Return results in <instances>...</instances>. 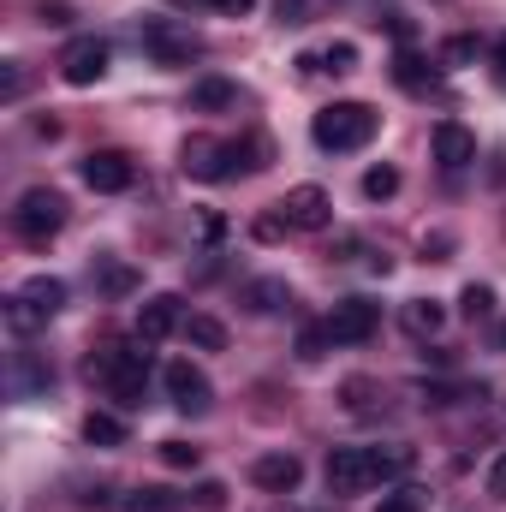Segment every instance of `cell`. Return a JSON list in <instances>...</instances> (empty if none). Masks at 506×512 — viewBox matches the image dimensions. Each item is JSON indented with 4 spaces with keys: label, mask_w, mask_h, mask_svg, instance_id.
<instances>
[{
    "label": "cell",
    "mask_w": 506,
    "mask_h": 512,
    "mask_svg": "<svg viewBox=\"0 0 506 512\" xmlns=\"http://www.w3.org/2000/svg\"><path fill=\"white\" fill-rule=\"evenodd\" d=\"M399 471H411V447H334L328 453V489L334 495H364Z\"/></svg>",
    "instance_id": "cell-1"
},
{
    "label": "cell",
    "mask_w": 506,
    "mask_h": 512,
    "mask_svg": "<svg viewBox=\"0 0 506 512\" xmlns=\"http://www.w3.org/2000/svg\"><path fill=\"white\" fill-rule=\"evenodd\" d=\"M84 376L102 382L120 405H143V393H149V352H143V340L137 346H102V352L84 358Z\"/></svg>",
    "instance_id": "cell-2"
},
{
    "label": "cell",
    "mask_w": 506,
    "mask_h": 512,
    "mask_svg": "<svg viewBox=\"0 0 506 512\" xmlns=\"http://www.w3.org/2000/svg\"><path fill=\"white\" fill-rule=\"evenodd\" d=\"M376 131H381V114L370 102H328V108L310 120L316 149H328V155H352V149H364Z\"/></svg>",
    "instance_id": "cell-3"
},
{
    "label": "cell",
    "mask_w": 506,
    "mask_h": 512,
    "mask_svg": "<svg viewBox=\"0 0 506 512\" xmlns=\"http://www.w3.org/2000/svg\"><path fill=\"white\" fill-rule=\"evenodd\" d=\"M60 310H66V280L30 274V280L6 298V328H12V334H36V328H48Z\"/></svg>",
    "instance_id": "cell-4"
},
{
    "label": "cell",
    "mask_w": 506,
    "mask_h": 512,
    "mask_svg": "<svg viewBox=\"0 0 506 512\" xmlns=\"http://www.w3.org/2000/svg\"><path fill=\"white\" fill-rule=\"evenodd\" d=\"M60 227H66V197H60V191L36 185V191H24V197H18V209H12V233H18V239L48 245Z\"/></svg>",
    "instance_id": "cell-5"
},
{
    "label": "cell",
    "mask_w": 506,
    "mask_h": 512,
    "mask_svg": "<svg viewBox=\"0 0 506 512\" xmlns=\"http://www.w3.org/2000/svg\"><path fill=\"white\" fill-rule=\"evenodd\" d=\"M137 42H143V54H149L155 66H191V60L203 54V42H197L191 30H179V24H167V18H149V24L137 30Z\"/></svg>",
    "instance_id": "cell-6"
},
{
    "label": "cell",
    "mask_w": 506,
    "mask_h": 512,
    "mask_svg": "<svg viewBox=\"0 0 506 512\" xmlns=\"http://www.w3.org/2000/svg\"><path fill=\"white\" fill-rule=\"evenodd\" d=\"M322 328H328V340H334V346H364V340L381 328V304H376V298H340V304L328 310V322H322Z\"/></svg>",
    "instance_id": "cell-7"
},
{
    "label": "cell",
    "mask_w": 506,
    "mask_h": 512,
    "mask_svg": "<svg viewBox=\"0 0 506 512\" xmlns=\"http://www.w3.org/2000/svg\"><path fill=\"white\" fill-rule=\"evenodd\" d=\"M179 167H185V179H203V185H221V179H233L239 167H233V143H215V137H185V149H179Z\"/></svg>",
    "instance_id": "cell-8"
},
{
    "label": "cell",
    "mask_w": 506,
    "mask_h": 512,
    "mask_svg": "<svg viewBox=\"0 0 506 512\" xmlns=\"http://www.w3.org/2000/svg\"><path fill=\"white\" fill-rule=\"evenodd\" d=\"M108 60H114V48H108L102 36H78V42L60 54V78L78 84V90H90V84L108 78Z\"/></svg>",
    "instance_id": "cell-9"
},
{
    "label": "cell",
    "mask_w": 506,
    "mask_h": 512,
    "mask_svg": "<svg viewBox=\"0 0 506 512\" xmlns=\"http://www.w3.org/2000/svg\"><path fill=\"white\" fill-rule=\"evenodd\" d=\"M280 215H286L292 233H322V227L334 221V197H328L322 185H292V191L280 197Z\"/></svg>",
    "instance_id": "cell-10"
},
{
    "label": "cell",
    "mask_w": 506,
    "mask_h": 512,
    "mask_svg": "<svg viewBox=\"0 0 506 512\" xmlns=\"http://www.w3.org/2000/svg\"><path fill=\"white\" fill-rule=\"evenodd\" d=\"M78 173H84V185H90V191L120 197V191H131V179H137V161H131L126 149H90Z\"/></svg>",
    "instance_id": "cell-11"
},
{
    "label": "cell",
    "mask_w": 506,
    "mask_h": 512,
    "mask_svg": "<svg viewBox=\"0 0 506 512\" xmlns=\"http://www.w3.org/2000/svg\"><path fill=\"white\" fill-rule=\"evenodd\" d=\"M161 382H167V399H173L185 417H203V411L215 405V387H209V376H203L197 364H185V358H179V364H167V376H161Z\"/></svg>",
    "instance_id": "cell-12"
},
{
    "label": "cell",
    "mask_w": 506,
    "mask_h": 512,
    "mask_svg": "<svg viewBox=\"0 0 506 512\" xmlns=\"http://www.w3.org/2000/svg\"><path fill=\"white\" fill-rule=\"evenodd\" d=\"M173 328H185V322H179V298H173V292L143 298V310H137V340H143V346H161Z\"/></svg>",
    "instance_id": "cell-13"
},
{
    "label": "cell",
    "mask_w": 506,
    "mask_h": 512,
    "mask_svg": "<svg viewBox=\"0 0 506 512\" xmlns=\"http://www.w3.org/2000/svg\"><path fill=\"white\" fill-rule=\"evenodd\" d=\"M256 489H268V495H292L298 483H304V459L298 453H262L251 465Z\"/></svg>",
    "instance_id": "cell-14"
},
{
    "label": "cell",
    "mask_w": 506,
    "mask_h": 512,
    "mask_svg": "<svg viewBox=\"0 0 506 512\" xmlns=\"http://www.w3.org/2000/svg\"><path fill=\"white\" fill-rule=\"evenodd\" d=\"M429 143H435V161L441 167H471L477 161V131L459 126V120H441V126L429 131Z\"/></svg>",
    "instance_id": "cell-15"
},
{
    "label": "cell",
    "mask_w": 506,
    "mask_h": 512,
    "mask_svg": "<svg viewBox=\"0 0 506 512\" xmlns=\"http://www.w3.org/2000/svg\"><path fill=\"white\" fill-rule=\"evenodd\" d=\"M393 84H399V90H411V96H423V90H435V84H441V72H435L423 54L399 48V60H393Z\"/></svg>",
    "instance_id": "cell-16"
},
{
    "label": "cell",
    "mask_w": 506,
    "mask_h": 512,
    "mask_svg": "<svg viewBox=\"0 0 506 512\" xmlns=\"http://www.w3.org/2000/svg\"><path fill=\"white\" fill-rule=\"evenodd\" d=\"M48 387H54V370H48L42 358L18 352V364H12V393H18V399H36V393H48Z\"/></svg>",
    "instance_id": "cell-17"
},
{
    "label": "cell",
    "mask_w": 506,
    "mask_h": 512,
    "mask_svg": "<svg viewBox=\"0 0 506 512\" xmlns=\"http://www.w3.org/2000/svg\"><path fill=\"white\" fill-rule=\"evenodd\" d=\"M405 328H411L417 340H435V334L447 328V310H441L435 298H411V304H405Z\"/></svg>",
    "instance_id": "cell-18"
},
{
    "label": "cell",
    "mask_w": 506,
    "mask_h": 512,
    "mask_svg": "<svg viewBox=\"0 0 506 512\" xmlns=\"http://www.w3.org/2000/svg\"><path fill=\"white\" fill-rule=\"evenodd\" d=\"M286 304H292L286 280H251V286H245V310H251V316H274V310H286Z\"/></svg>",
    "instance_id": "cell-19"
},
{
    "label": "cell",
    "mask_w": 506,
    "mask_h": 512,
    "mask_svg": "<svg viewBox=\"0 0 506 512\" xmlns=\"http://www.w3.org/2000/svg\"><path fill=\"white\" fill-rule=\"evenodd\" d=\"M233 102H239V90L227 78H197L191 84V108L197 114H215V108H233Z\"/></svg>",
    "instance_id": "cell-20"
},
{
    "label": "cell",
    "mask_w": 506,
    "mask_h": 512,
    "mask_svg": "<svg viewBox=\"0 0 506 512\" xmlns=\"http://www.w3.org/2000/svg\"><path fill=\"white\" fill-rule=\"evenodd\" d=\"M84 441H90V447H126V423H120L114 411H90V417H84Z\"/></svg>",
    "instance_id": "cell-21"
},
{
    "label": "cell",
    "mask_w": 506,
    "mask_h": 512,
    "mask_svg": "<svg viewBox=\"0 0 506 512\" xmlns=\"http://www.w3.org/2000/svg\"><path fill=\"white\" fill-rule=\"evenodd\" d=\"M185 507V495H173V489H137L120 501V512H179Z\"/></svg>",
    "instance_id": "cell-22"
},
{
    "label": "cell",
    "mask_w": 506,
    "mask_h": 512,
    "mask_svg": "<svg viewBox=\"0 0 506 512\" xmlns=\"http://www.w3.org/2000/svg\"><path fill=\"white\" fill-rule=\"evenodd\" d=\"M185 340L203 346V352H221V346H227V328H221L215 316H191V322H185Z\"/></svg>",
    "instance_id": "cell-23"
},
{
    "label": "cell",
    "mask_w": 506,
    "mask_h": 512,
    "mask_svg": "<svg viewBox=\"0 0 506 512\" xmlns=\"http://www.w3.org/2000/svg\"><path fill=\"white\" fill-rule=\"evenodd\" d=\"M459 310H465L471 322H483V316H495V286H483V280H471V286L459 292Z\"/></svg>",
    "instance_id": "cell-24"
},
{
    "label": "cell",
    "mask_w": 506,
    "mask_h": 512,
    "mask_svg": "<svg viewBox=\"0 0 506 512\" xmlns=\"http://www.w3.org/2000/svg\"><path fill=\"white\" fill-rule=\"evenodd\" d=\"M393 191H399V167H370V173H364V197H370V203H387Z\"/></svg>",
    "instance_id": "cell-25"
},
{
    "label": "cell",
    "mask_w": 506,
    "mask_h": 512,
    "mask_svg": "<svg viewBox=\"0 0 506 512\" xmlns=\"http://www.w3.org/2000/svg\"><path fill=\"white\" fill-rule=\"evenodd\" d=\"M483 48H477V36H447L441 42V66H471Z\"/></svg>",
    "instance_id": "cell-26"
},
{
    "label": "cell",
    "mask_w": 506,
    "mask_h": 512,
    "mask_svg": "<svg viewBox=\"0 0 506 512\" xmlns=\"http://www.w3.org/2000/svg\"><path fill=\"white\" fill-rule=\"evenodd\" d=\"M161 459H167L173 471H197V465H203V447H191V441H161Z\"/></svg>",
    "instance_id": "cell-27"
},
{
    "label": "cell",
    "mask_w": 506,
    "mask_h": 512,
    "mask_svg": "<svg viewBox=\"0 0 506 512\" xmlns=\"http://www.w3.org/2000/svg\"><path fill=\"white\" fill-rule=\"evenodd\" d=\"M358 66V48L352 42H328L322 48V72H352Z\"/></svg>",
    "instance_id": "cell-28"
},
{
    "label": "cell",
    "mask_w": 506,
    "mask_h": 512,
    "mask_svg": "<svg viewBox=\"0 0 506 512\" xmlns=\"http://www.w3.org/2000/svg\"><path fill=\"white\" fill-rule=\"evenodd\" d=\"M328 346H334V340H328V328H304V334H298V358H304V364L328 358Z\"/></svg>",
    "instance_id": "cell-29"
},
{
    "label": "cell",
    "mask_w": 506,
    "mask_h": 512,
    "mask_svg": "<svg viewBox=\"0 0 506 512\" xmlns=\"http://www.w3.org/2000/svg\"><path fill=\"white\" fill-rule=\"evenodd\" d=\"M376 512H423V489H393V495H381Z\"/></svg>",
    "instance_id": "cell-30"
},
{
    "label": "cell",
    "mask_w": 506,
    "mask_h": 512,
    "mask_svg": "<svg viewBox=\"0 0 506 512\" xmlns=\"http://www.w3.org/2000/svg\"><path fill=\"white\" fill-rule=\"evenodd\" d=\"M131 286H137V274H131V268H120V262H102V292H114V298H120V292H131Z\"/></svg>",
    "instance_id": "cell-31"
},
{
    "label": "cell",
    "mask_w": 506,
    "mask_h": 512,
    "mask_svg": "<svg viewBox=\"0 0 506 512\" xmlns=\"http://www.w3.org/2000/svg\"><path fill=\"white\" fill-rule=\"evenodd\" d=\"M197 233H203V239H209V245H221V239H227V221H221V215H215V209H209V215H203V221H197Z\"/></svg>",
    "instance_id": "cell-32"
},
{
    "label": "cell",
    "mask_w": 506,
    "mask_h": 512,
    "mask_svg": "<svg viewBox=\"0 0 506 512\" xmlns=\"http://www.w3.org/2000/svg\"><path fill=\"white\" fill-rule=\"evenodd\" d=\"M280 233H286V215H262V221H256V239H262V245H274Z\"/></svg>",
    "instance_id": "cell-33"
},
{
    "label": "cell",
    "mask_w": 506,
    "mask_h": 512,
    "mask_svg": "<svg viewBox=\"0 0 506 512\" xmlns=\"http://www.w3.org/2000/svg\"><path fill=\"white\" fill-rule=\"evenodd\" d=\"M447 251H453V239H447V233H435V239H423V256H429V262H447Z\"/></svg>",
    "instance_id": "cell-34"
},
{
    "label": "cell",
    "mask_w": 506,
    "mask_h": 512,
    "mask_svg": "<svg viewBox=\"0 0 506 512\" xmlns=\"http://www.w3.org/2000/svg\"><path fill=\"white\" fill-rule=\"evenodd\" d=\"M274 12H280V24H304V0H274Z\"/></svg>",
    "instance_id": "cell-35"
},
{
    "label": "cell",
    "mask_w": 506,
    "mask_h": 512,
    "mask_svg": "<svg viewBox=\"0 0 506 512\" xmlns=\"http://www.w3.org/2000/svg\"><path fill=\"white\" fill-rule=\"evenodd\" d=\"M203 6H215V12H227V18H245L256 0H203Z\"/></svg>",
    "instance_id": "cell-36"
},
{
    "label": "cell",
    "mask_w": 506,
    "mask_h": 512,
    "mask_svg": "<svg viewBox=\"0 0 506 512\" xmlns=\"http://www.w3.org/2000/svg\"><path fill=\"white\" fill-rule=\"evenodd\" d=\"M489 495H501V501H506V453L489 465Z\"/></svg>",
    "instance_id": "cell-37"
},
{
    "label": "cell",
    "mask_w": 506,
    "mask_h": 512,
    "mask_svg": "<svg viewBox=\"0 0 506 512\" xmlns=\"http://www.w3.org/2000/svg\"><path fill=\"white\" fill-rule=\"evenodd\" d=\"M489 66H495V84L506 90V36L495 42V54H489Z\"/></svg>",
    "instance_id": "cell-38"
},
{
    "label": "cell",
    "mask_w": 506,
    "mask_h": 512,
    "mask_svg": "<svg viewBox=\"0 0 506 512\" xmlns=\"http://www.w3.org/2000/svg\"><path fill=\"white\" fill-rule=\"evenodd\" d=\"M42 18H48V24H72V6H60V0H54V6H42Z\"/></svg>",
    "instance_id": "cell-39"
},
{
    "label": "cell",
    "mask_w": 506,
    "mask_h": 512,
    "mask_svg": "<svg viewBox=\"0 0 506 512\" xmlns=\"http://www.w3.org/2000/svg\"><path fill=\"white\" fill-rule=\"evenodd\" d=\"M197 495H203V507H221V501H227V489H221V483H203Z\"/></svg>",
    "instance_id": "cell-40"
},
{
    "label": "cell",
    "mask_w": 506,
    "mask_h": 512,
    "mask_svg": "<svg viewBox=\"0 0 506 512\" xmlns=\"http://www.w3.org/2000/svg\"><path fill=\"white\" fill-rule=\"evenodd\" d=\"M495 340H501V352H506V322H501V328H495Z\"/></svg>",
    "instance_id": "cell-41"
},
{
    "label": "cell",
    "mask_w": 506,
    "mask_h": 512,
    "mask_svg": "<svg viewBox=\"0 0 506 512\" xmlns=\"http://www.w3.org/2000/svg\"><path fill=\"white\" fill-rule=\"evenodd\" d=\"M274 512H298V507H274Z\"/></svg>",
    "instance_id": "cell-42"
}]
</instances>
